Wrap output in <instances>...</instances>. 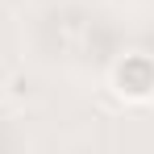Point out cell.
Returning <instances> with one entry per match:
<instances>
[{"instance_id": "6da1fadb", "label": "cell", "mask_w": 154, "mask_h": 154, "mask_svg": "<svg viewBox=\"0 0 154 154\" xmlns=\"http://www.w3.org/2000/svg\"><path fill=\"white\" fill-rule=\"evenodd\" d=\"M112 88L125 100H150L154 96V58L150 54H125L112 67Z\"/></svg>"}]
</instances>
